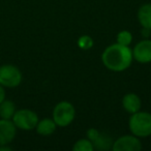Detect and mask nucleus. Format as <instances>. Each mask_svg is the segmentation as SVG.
<instances>
[{
	"mask_svg": "<svg viewBox=\"0 0 151 151\" xmlns=\"http://www.w3.org/2000/svg\"><path fill=\"white\" fill-rule=\"evenodd\" d=\"M122 106H123L124 110L127 113L134 114L141 110L142 103H141L140 97L137 94H134V93H127V94H125L123 96Z\"/></svg>",
	"mask_w": 151,
	"mask_h": 151,
	"instance_id": "obj_9",
	"label": "nucleus"
},
{
	"mask_svg": "<svg viewBox=\"0 0 151 151\" xmlns=\"http://www.w3.org/2000/svg\"><path fill=\"white\" fill-rule=\"evenodd\" d=\"M73 149L75 151H92L94 149L93 144L88 139H81L77 141L73 145Z\"/></svg>",
	"mask_w": 151,
	"mask_h": 151,
	"instance_id": "obj_14",
	"label": "nucleus"
},
{
	"mask_svg": "<svg viewBox=\"0 0 151 151\" xmlns=\"http://www.w3.org/2000/svg\"><path fill=\"white\" fill-rule=\"evenodd\" d=\"M22 73L17 66L4 64L0 66V85L6 88H16L22 82Z\"/></svg>",
	"mask_w": 151,
	"mask_h": 151,
	"instance_id": "obj_4",
	"label": "nucleus"
},
{
	"mask_svg": "<svg viewBox=\"0 0 151 151\" xmlns=\"http://www.w3.org/2000/svg\"><path fill=\"white\" fill-rule=\"evenodd\" d=\"M99 134H101V132H99L97 129H95V128H90V129L87 130V138H88V140L91 141L92 143L99 138Z\"/></svg>",
	"mask_w": 151,
	"mask_h": 151,
	"instance_id": "obj_17",
	"label": "nucleus"
},
{
	"mask_svg": "<svg viewBox=\"0 0 151 151\" xmlns=\"http://www.w3.org/2000/svg\"><path fill=\"white\" fill-rule=\"evenodd\" d=\"M12 148L7 145H0V151H11Z\"/></svg>",
	"mask_w": 151,
	"mask_h": 151,
	"instance_id": "obj_19",
	"label": "nucleus"
},
{
	"mask_svg": "<svg viewBox=\"0 0 151 151\" xmlns=\"http://www.w3.org/2000/svg\"><path fill=\"white\" fill-rule=\"evenodd\" d=\"M17 127L12 120L0 119V145H9L14 141Z\"/></svg>",
	"mask_w": 151,
	"mask_h": 151,
	"instance_id": "obj_8",
	"label": "nucleus"
},
{
	"mask_svg": "<svg viewBox=\"0 0 151 151\" xmlns=\"http://www.w3.org/2000/svg\"><path fill=\"white\" fill-rule=\"evenodd\" d=\"M132 51L128 46H122L118 42L109 46L101 55L104 65L116 73L127 69L132 64Z\"/></svg>",
	"mask_w": 151,
	"mask_h": 151,
	"instance_id": "obj_1",
	"label": "nucleus"
},
{
	"mask_svg": "<svg viewBox=\"0 0 151 151\" xmlns=\"http://www.w3.org/2000/svg\"><path fill=\"white\" fill-rule=\"evenodd\" d=\"M12 121L16 127L22 130H32L36 127L38 122V116L35 112L29 109H21L16 111Z\"/></svg>",
	"mask_w": 151,
	"mask_h": 151,
	"instance_id": "obj_5",
	"label": "nucleus"
},
{
	"mask_svg": "<svg viewBox=\"0 0 151 151\" xmlns=\"http://www.w3.org/2000/svg\"><path fill=\"white\" fill-rule=\"evenodd\" d=\"M78 44H79V46H80L81 49L88 50V49H90L91 47L93 46V40H92V38H91L90 36L83 35V36H81V37L79 38Z\"/></svg>",
	"mask_w": 151,
	"mask_h": 151,
	"instance_id": "obj_16",
	"label": "nucleus"
},
{
	"mask_svg": "<svg viewBox=\"0 0 151 151\" xmlns=\"http://www.w3.org/2000/svg\"><path fill=\"white\" fill-rule=\"evenodd\" d=\"M138 19L143 28L151 30V3L144 4L139 9Z\"/></svg>",
	"mask_w": 151,
	"mask_h": 151,
	"instance_id": "obj_11",
	"label": "nucleus"
},
{
	"mask_svg": "<svg viewBox=\"0 0 151 151\" xmlns=\"http://www.w3.org/2000/svg\"><path fill=\"white\" fill-rule=\"evenodd\" d=\"M128 125L132 134L138 138L151 136V114L141 111L132 114Z\"/></svg>",
	"mask_w": 151,
	"mask_h": 151,
	"instance_id": "obj_2",
	"label": "nucleus"
},
{
	"mask_svg": "<svg viewBox=\"0 0 151 151\" xmlns=\"http://www.w3.org/2000/svg\"><path fill=\"white\" fill-rule=\"evenodd\" d=\"M113 141L107 134H101L99 137L92 143L93 147L97 150H109L110 148H112L113 146Z\"/></svg>",
	"mask_w": 151,
	"mask_h": 151,
	"instance_id": "obj_13",
	"label": "nucleus"
},
{
	"mask_svg": "<svg viewBox=\"0 0 151 151\" xmlns=\"http://www.w3.org/2000/svg\"><path fill=\"white\" fill-rule=\"evenodd\" d=\"M132 57L140 63L151 62V40H144L139 42L132 50Z\"/></svg>",
	"mask_w": 151,
	"mask_h": 151,
	"instance_id": "obj_7",
	"label": "nucleus"
},
{
	"mask_svg": "<svg viewBox=\"0 0 151 151\" xmlns=\"http://www.w3.org/2000/svg\"><path fill=\"white\" fill-rule=\"evenodd\" d=\"M112 149L114 151H140L142 149V143L138 137L122 136L113 143Z\"/></svg>",
	"mask_w": 151,
	"mask_h": 151,
	"instance_id": "obj_6",
	"label": "nucleus"
},
{
	"mask_svg": "<svg viewBox=\"0 0 151 151\" xmlns=\"http://www.w3.org/2000/svg\"><path fill=\"white\" fill-rule=\"evenodd\" d=\"M5 99V89L2 85H0V104Z\"/></svg>",
	"mask_w": 151,
	"mask_h": 151,
	"instance_id": "obj_18",
	"label": "nucleus"
},
{
	"mask_svg": "<svg viewBox=\"0 0 151 151\" xmlns=\"http://www.w3.org/2000/svg\"><path fill=\"white\" fill-rule=\"evenodd\" d=\"M76 116V110L68 101H60L55 106L53 110V120L57 126L65 127L73 121Z\"/></svg>",
	"mask_w": 151,
	"mask_h": 151,
	"instance_id": "obj_3",
	"label": "nucleus"
},
{
	"mask_svg": "<svg viewBox=\"0 0 151 151\" xmlns=\"http://www.w3.org/2000/svg\"><path fill=\"white\" fill-rule=\"evenodd\" d=\"M56 123L53 119H49V118H45L42 120H38L37 124H36V132L40 136H50L56 130Z\"/></svg>",
	"mask_w": 151,
	"mask_h": 151,
	"instance_id": "obj_10",
	"label": "nucleus"
},
{
	"mask_svg": "<svg viewBox=\"0 0 151 151\" xmlns=\"http://www.w3.org/2000/svg\"><path fill=\"white\" fill-rule=\"evenodd\" d=\"M16 105L9 99H4L0 104V118L12 120L16 113Z\"/></svg>",
	"mask_w": 151,
	"mask_h": 151,
	"instance_id": "obj_12",
	"label": "nucleus"
},
{
	"mask_svg": "<svg viewBox=\"0 0 151 151\" xmlns=\"http://www.w3.org/2000/svg\"><path fill=\"white\" fill-rule=\"evenodd\" d=\"M132 42V35L129 31L123 30L117 34V42L122 46H129Z\"/></svg>",
	"mask_w": 151,
	"mask_h": 151,
	"instance_id": "obj_15",
	"label": "nucleus"
}]
</instances>
